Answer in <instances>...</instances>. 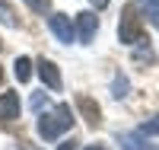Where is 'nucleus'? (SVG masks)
<instances>
[{
	"label": "nucleus",
	"instance_id": "f03ea898",
	"mask_svg": "<svg viewBox=\"0 0 159 150\" xmlns=\"http://www.w3.org/2000/svg\"><path fill=\"white\" fill-rule=\"evenodd\" d=\"M118 38H121V45H137L143 38V19L137 16L134 7H124L121 10V22H118Z\"/></svg>",
	"mask_w": 159,
	"mask_h": 150
},
{
	"label": "nucleus",
	"instance_id": "9b49d317",
	"mask_svg": "<svg viewBox=\"0 0 159 150\" xmlns=\"http://www.w3.org/2000/svg\"><path fill=\"white\" fill-rule=\"evenodd\" d=\"M137 7L147 13V16H150V22L159 29V0H137Z\"/></svg>",
	"mask_w": 159,
	"mask_h": 150
},
{
	"label": "nucleus",
	"instance_id": "f3484780",
	"mask_svg": "<svg viewBox=\"0 0 159 150\" xmlns=\"http://www.w3.org/2000/svg\"><path fill=\"white\" fill-rule=\"evenodd\" d=\"M89 3H92V10H105V7H108V0H89Z\"/></svg>",
	"mask_w": 159,
	"mask_h": 150
},
{
	"label": "nucleus",
	"instance_id": "f8f14e48",
	"mask_svg": "<svg viewBox=\"0 0 159 150\" xmlns=\"http://www.w3.org/2000/svg\"><path fill=\"white\" fill-rule=\"evenodd\" d=\"M111 96H115V99H124V96H127V77H124V74L115 77V83H111Z\"/></svg>",
	"mask_w": 159,
	"mask_h": 150
},
{
	"label": "nucleus",
	"instance_id": "2eb2a0df",
	"mask_svg": "<svg viewBox=\"0 0 159 150\" xmlns=\"http://www.w3.org/2000/svg\"><path fill=\"white\" fill-rule=\"evenodd\" d=\"M29 105L35 109V112H42V109L48 105V93H45V90H42V93H35V96H32V102H29Z\"/></svg>",
	"mask_w": 159,
	"mask_h": 150
},
{
	"label": "nucleus",
	"instance_id": "aec40b11",
	"mask_svg": "<svg viewBox=\"0 0 159 150\" xmlns=\"http://www.w3.org/2000/svg\"><path fill=\"white\" fill-rule=\"evenodd\" d=\"M0 48H3V42H0Z\"/></svg>",
	"mask_w": 159,
	"mask_h": 150
},
{
	"label": "nucleus",
	"instance_id": "423d86ee",
	"mask_svg": "<svg viewBox=\"0 0 159 150\" xmlns=\"http://www.w3.org/2000/svg\"><path fill=\"white\" fill-rule=\"evenodd\" d=\"M76 109H80V115L86 118L89 128H99V125H102V109H99L96 99H89V96H76Z\"/></svg>",
	"mask_w": 159,
	"mask_h": 150
},
{
	"label": "nucleus",
	"instance_id": "f257e3e1",
	"mask_svg": "<svg viewBox=\"0 0 159 150\" xmlns=\"http://www.w3.org/2000/svg\"><path fill=\"white\" fill-rule=\"evenodd\" d=\"M73 125V112H70V105H54L51 112L45 115H38V138L42 141H57L64 131H70Z\"/></svg>",
	"mask_w": 159,
	"mask_h": 150
},
{
	"label": "nucleus",
	"instance_id": "ddd939ff",
	"mask_svg": "<svg viewBox=\"0 0 159 150\" xmlns=\"http://www.w3.org/2000/svg\"><path fill=\"white\" fill-rule=\"evenodd\" d=\"M140 134H143V138H153V134H159V115H153L150 121H143V125H140Z\"/></svg>",
	"mask_w": 159,
	"mask_h": 150
},
{
	"label": "nucleus",
	"instance_id": "1a4fd4ad",
	"mask_svg": "<svg viewBox=\"0 0 159 150\" xmlns=\"http://www.w3.org/2000/svg\"><path fill=\"white\" fill-rule=\"evenodd\" d=\"M0 22H3L7 29H19V16H16V10H13L7 0H0Z\"/></svg>",
	"mask_w": 159,
	"mask_h": 150
},
{
	"label": "nucleus",
	"instance_id": "6ab92c4d",
	"mask_svg": "<svg viewBox=\"0 0 159 150\" xmlns=\"http://www.w3.org/2000/svg\"><path fill=\"white\" fill-rule=\"evenodd\" d=\"M0 83H3V70H0Z\"/></svg>",
	"mask_w": 159,
	"mask_h": 150
},
{
	"label": "nucleus",
	"instance_id": "a211bd4d",
	"mask_svg": "<svg viewBox=\"0 0 159 150\" xmlns=\"http://www.w3.org/2000/svg\"><path fill=\"white\" fill-rule=\"evenodd\" d=\"M86 150H105V147H102V144H92V147H86Z\"/></svg>",
	"mask_w": 159,
	"mask_h": 150
},
{
	"label": "nucleus",
	"instance_id": "4468645a",
	"mask_svg": "<svg viewBox=\"0 0 159 150\" xmlns=\"http://www.w3.org/2000/svg\"><path fill=\"white\" fill-rule=\"evenodd\" d=\"M25 3H29L32 13H48L51 10V0H25Z\"/></svg>",
	"mask_w": 159,
	"mask_h": 150
},
{
	"label": "nucleus",
	"instance_id": "39448f33",
	"mask_svg": "<svg viewBox=\"0 0 159 150\" xmlns=\"http://www.w3.org/2000/svg\"><path fill=\"white\" fill-rule=\"evenodd\" d=\"M38 77H42V83H45L51 93H61L64 80H61V70H57V64H54V61H48V58L38 61Z\"/></svg>",
	"mask_w": 159,
	"mask_h": 150
},
{
	"label": "nucleus",
	"instance_id": "dca6fc26",
	"mask_svg": "<svg viewBox=\"0 0 159 150\" xmlns=\"http://www.w3.org/2000/svg\"><path fill=\"white\" fill-rule=\"evenodd\" d=\"M57 150H76V141H73V138H70V141H64Z\"/></svg>",
	"mask_w": 159,
	"mask_h": 150
},
{
	"label": "nucleus",
	"instance_id": "20e7f679",
	"mask_svg": "<svg viewBox=\"0 0 159 150\" xmlns=\"http://www.w3.org/2000/svg\"><path fill=\"white\" fill-rule=\"evenodd\" d=\"M48 26H51V32H54V38H57V42H64V45H70L73 38H76V29L70 26V19L64 16V13H51Z\"/></svg>",
	"mask_w": 159,
	"mask_h": 150
},
{
	"label": "nucleus",
	"instance_id": "6e6552de",
	"mask_svg": "<svg viewBox=\"0 0 159 150\" xmlns=\"http://www.w3.org/2000/svg\"><path fill=\"white\" fill-rule=\"evenodd\" d=\"M19 96L16 93H0V118L3 121H13V118H19Z\"/></svg>",
	"mask_w": 159,
	"mask_h": 150
},
{
	"label": "nucleus",
	"instance_id": "0eeeda50",
	"mask_svg": "<svg viewBox=\"0 0 159 150\" xmlns=\"http://www.w3.org/2000/svg\"><path fill=\"white\" fill-rule=\"evenodd\" d=\"M118 144H121V150H159L156 144H147V138H143L140 131H127V134H118Z\"/></svg>",
	"mask_w": 159,
	"mask_h": 150
},
{
	"label": "nucleus",
	"instance_id": "7ed1b4c3",
	"mask_svg": "<svg viewBox=\"0 0 159 150\" xmlns=\"http://www.w3.org/2000/svg\"><path fill=\"white\" fill-rule=\"evenodd\" d=\"M96 32H99V19H96V13H89V10L76 13V38H80V45H89L92 38H96Z\"/></svg>",
	"mask_w": 159,
	"mask_h": 150
},
{
	"label": "nucleus",
	"instance_id": "9d476101",
	"mask_svg": "<svg viewBox=\"0 0 159 150\" xmlns=\"http://www.w3.org/2000/svg\"><path fill=\"white\" fill-rule=\"evenodd\" d=\"M13 74H16L19 83H25V80L32 77V61H29V58H16V64H13Z\"/></svg>",
	"mask_w": 159,
	"mask_h": 150
}]
</instances>
